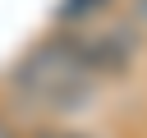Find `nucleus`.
Masks as SVG:
<instances>
[{
	"mask_svg": "<svg viewBox=\"0 0 147 138\" xmlns=\"http://www.w3.org/2000/svg\"><path fill=\"white\" fill-rule=\"evenodd\" d=\"M5 83H9V97L37 115H83L96 101L101 78L74 60L64 37H51V41H37L28 55H18Z\"/></svg>",
	"mask_w": 147,
	"mask_h": 138,
	"instance_id": "obj_1",
	"label": "nucleus"
},
{
	"mask_svg": "<svg viewBox=\"0 0 147 138\" xmlns=\"http://www.w3.org/2000/svg\"><path fill=\"white\" fill-rule=\"evenodd\" d=\"M74 60L96 74V78H124L138 55H142V37L133 23H110V28H92V32H69L64 37Z\"/></svg>",
	"mask_w": 147,
	"mask_h": 138,
	"instance_id": "obj_2",
	"label": "nucleus"
},
{
	"mask_svg": "<svg viewBox=\"0 0 147 138\" xmlns=\"http://www.w3.org/2000/svg\"><path fill=\"white\" fill-rule=\"evenodd\" d=\"M101 5H106V0H64V5H60V18H64V23H78V18L96 14Z\"/></svg>",
	"mask_w": 147,
	"mask_h": 138,
	"instance_id": "obj_3",
	"label": "nucleus"
},
{
	"mask_svg": "<svg viewBox=\"0 0 147 138\" xmlns=\"http://www.w3.org/2000/svg\"><path fill=\"white\" fill-rule=\"evenodd\" d=\"M28 138H96V133H83V129H69V124H37Z\"/></svg>",
	"mask_w": 147,
	"mask_h": 138,
	"instance_id": "obj_4",
	"label": "nucleus"
},
{
	"mask_svg": "<svg viewBox=\"0 0 147 138\" xmlns=\"http://www.w3.org/2000/svg\"><path fill=\"white\" fill-rule=\"evenodd\" d=\"M133 14H138V23H147V0H133Z\"/></svg>",
	"mask_w": 147,
	"mask_h": 138,
	"instance_id": "obj_5",
	"label": "nucleus"
},
{
	"mask_svg": "<svg viewBox=\"0 0 147 138\" xmlns=\"http://www.w3.org/2000/svg\"><path fill=\"white\" fill-rule=\"evenodd\" d=\"M0 138H18V133H14V124H9L5 115H0Z\"/></svg>",
	"mask_w": 147,
	"mask_h": 138,
	"instance_id": "obj_6",
	"label": "nucleus"
}]
</instances>
